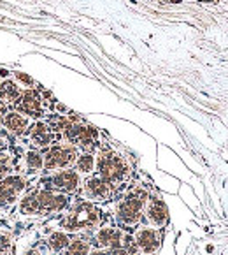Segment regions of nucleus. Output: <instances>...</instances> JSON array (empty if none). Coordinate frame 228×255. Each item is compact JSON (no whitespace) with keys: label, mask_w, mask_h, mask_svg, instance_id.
<instances>
[{"label":"nucleus","mask_w":228,"mask_h":255,"mask_svg":"<svg viewBox=\"0 0 228 255\" xmlns=\"http://www.w3.org/2000/svg\"><path fill=\"white\" fill-rule=\"evenodd\" d=\"M67 206L69 199L65 194H56L55 190H49V188H41L23 197L19 211L23 215H46L58 213Z\"/></svg>","instance_id":"f257e3e1"},{"label":"nucleus","mask_w":228,"mask_h":255,"mask_svg":"<svg viewBox=\"0 0 228 255\" xmlns=\"http://www.w3.org/2000/svg\"><path fill=\"white\" fill-rule=\"evenodd\" d=\"M97 169L98 176H102L111 185L123 183L128 178V174H130V169H128V164L125 162V158L120 153H114L111 150L100 151V155L97 158Z\"/></svg>","instance_id":"f03ea898"},{"label":"nucleus","mask_w":228,"mask_h":255,"mask_svg":"<svg viewBox=\"0 0 228 255\" xmlns=\"http://www.w3.org/2000/svg\"><path fill=\"white\" fill-rule=\"evenodd\" d=\"M100 224V211L90 203H81L65 217L62 227L69 233H76L81 229H93Z\"/></svg>","instance_id":"7ed1b4c3"},{"label":"nucleus","mask_w":228,"mask_h":255,"mask_svg":"<svg viewBox=\"0 0 228 255\" xmlns=\"http://www.w3.org/2000/svg\"><path fill=\"white\" fill-rule=\"evenodd\" d=\"M148 195L144 192H134V194L127 195L118 206V218L121 224L125 225H135L141 220L142 208L146 204Z\"/></svg>","instance_id":"20e7f679"},{"label":"nucleus","mask_w":228,"mask_h":255,"mask_svg":"<svg viewBox=\"0 0 228 255\" xmlns=\"http://www.w3.org/2000/svg\"><path fill=\"white\" fill-rule=\"evenodd\" d=\"M77 157V150L74 146H53L44 155V169L55 171V169L69 167Z\"/></svg>","instance_id":"39448f33"},{"label":"nucleus","mask_w":228,"mask_h":255,"mask_svg":"<svg viewBox=\"0 0 228 255\" xmlns=\"http://www.w3.org/2000/svg\"><path fill=\"white\" fill-rule=\"evenodd\" d=\"M25 178L19 174H9L0 181V206H11L16 203V197L25 190Z\"/></svg>","instance_id":"423d86ee"},{"label":"nucleus","mask_w":228,"mask_h":255,"mask_svg":"<svg viewBox=\"0 0 228 255\" xmlns=\"http://www.w3.org/2000/svg\"><path fill=\"white\" fill-rule=\"evenodd\" d=\"M79 174L76 171H60V173L53 174L49 178V190H56V192H76L79 188Z\"/></svg>","instance_id":"0eeeda50"},{"label":"nucleus","mask_w":228,"mask_h":255,"mask_svg":"<svg viewBox=\"0 0 228 255\" xmlns=\"http://www.w3.org/2000/svg\"><path fill=\"white\" fill-rule=\"evenodd\" d=\"M135 243H137V248L142 252L144 255H151L160 248V234H158L156 229L153 227H142V229L137 231L135 234Z\"/></svg>","instance_id":"6e6552de"},{"label":"nucleus","mask_w":228,"mask_h":255,"mask_svg":"<svg viewBox=\"0 0 228 255\" xmlns=\"http://www.w3.org/2000/svg\"><path fill=\"white\" fill-rule=\"evenodd\" d=\"M84 192L90 199L95 201H107L111 197V183L104 180L102 176H91L84 181Z\"/></svg>","instance_id":"1a4fd4ad"},{"label":"nucleus","mask_w":228,"mask_h":255,"mask_svg":"<svg viewBox=\"0 0 228 255\" xmlns=\"http://www.w3.org/2000/svg\"><path fill=\"white\" fill-rule=\"evenodd\" d=\"M123 243V234L116 227H102L95 234V245L98 248H116Z\"/></svg>","instance_id":"9d476101"},{"label":"nucleus","mask_w":228,"mask_h":255,"mask_svg":"<svg viewBox=\"0 0 228 255\" xmlns=\"http://www.w3.org/2000/svg\"><path fill=\"white\" fill-rule=\"evenodd\" d=\"M146 215H148V220H150L154 227H163L168 220L167 206H165V203L160 199H151L150 201Z\"/></svg>","instance_id":"9b49d317"},{"label":"nucleus","mask_w":228,"mask_h":255,"mask_svg":"<svg viewBox=\"0 0 228 255\" xmlns=\"http://www.w3.org/2000/svg\"><path fill=\"white\" fill-rule=\"evenodd\" d=\"M30 139L34 141V144H37V146H48V144H51L56 137H55V134L48 128V125L37 124L32 127Z\"/></svg>","instance_id":"f8f14e48"},{"label":"nucleus","mask_w":228,"mask_h":255,"mask_svg":"<svg viewBox=\"0 0 228 255\" xmlns=\"http://www.w3.org/2000/svg\"><path fill=\"white\" fill-rule=\"evenodd\" d=\"M19 109L26 115H32V117H41V101H39L37 94L34 92H25L21 97V104Z\"/></svg>","instance_id":"ddd939ff"},{"label":"nucleus","mask_w":228,"mask_h":255,"mask_svg":"<svg viewBox=\"0 0 228 255\" xmlns=\"http://www.w3.org/2000/svg\"><path fill=\"white\" fill-rule=\"evenodd\" d=\"M4 125L12 134H21L26 128V125H28V120L23 115H19V113H9V115L4 117Z\"/></svg>","instance_id":"4468645a"},{"label":"nucleus","mask_w":228,"mask_h":255,"mask_svg":"<svg viewBox=\"0 0 228 255\" xmlns=\"http://www.w3.org/2000/svg\"><path fill=\"white\" fill-rule=\"evenodd\" d=\"M48 245H49V248H51L53 252H64L65 248L71 245V238L67 236L65 233H53L51 236H49V240H48Z\"/></svg>","instance_id":"2eb2a0df"},{"label":"nucleus","mask_w":228,"mask_h":255,"mask_svg":"<svg viewBox=\"0 0 228 255\" xmlns=\"http://www.w3.org/2000/svg\"><path fill=\"white\" fill-rule=\"evenodd\" d=\"M65 255H90V243L84 240L71 241V245L65 248Z\"/></svg>","instance_id":"dca6fc26"},{"label":"nucleus","mask_w":228,"mask_h":255,"mask_svg":"<svg viewBox=\"0 0 228 255\" xmlns=\"http://www.w3.org/2000/svg\"><path fill=\"white\" fill-rule=\"evenodd\" d=\"M95 167V157L91 153H82L77 157V171L82 174H90Z\"/></svg>","instance_id":"f3484780"},{"label":"nucleus","mask_w":228,"mask_h":255,"mask_svg":"<svg viewBox=\"0 0 228 255\" xmlns=\"http://www.w3.org/2000/svg\"><path fill=\"white\" fill-rule=\"evenodd\" d=\"M26 167L30 171H41L44 169V157H42L39 151H28L26 153Z\"/></svg>","instance_id":"a211bd4d"},{"label":"nucleus","mask_w":228,"mask_h":255,"mask_svg":"<svg viewBox=\"0 0 228 255\" xmlns=\"http://www.w3.org/2000/svg\"><path fill=\"white\" fill-rule=\"evenodd\" d=\"M18 95V88L12 85V83H4L2 87H0V97L4 99V101H11Z\"/></svg>","instance_id":"6ab92c4d"},{"label":"nucleus","mask_w":228,"mask_h":255,"mask_svg":"<svg viewBox=\"0 0 228 255\" xmlns=\"http://www.w3.org/2000/svg\"><path fill=\"white\" fill-rule=\"evenodd\" d=\"M9 248H11V240H9V236L0 233V255H7Z\"/></svg>","instance_id":"aec40b11"},{"label":"nucleus","mask_w":228,"mask_h":255,"mask_svg":"<svg viewBox=\"0 0 228 255\" xmlns=\"http://www.w3.org/2000/svg\"><path fill=\"white\" fill-rule=\"evenodd\" d=\"M9 171H11V167L5 164V160H0V181L4 180L5 176H9Z\"/></svg>","instance_id":"412c9836"},{"label":"nucleus","mask_w":228,"mask_h":255,"mask_svg":"<svg viewBox=\"0 0 228 255\" xmlns=\"http://www.w3.org/2000/svg\"><path fill=\"white\" fill-rule=\"evenodd\" d=\"M90 255H107V250H93L90 252Z\"/></svg>","instance_id":"4be33fe9"},{"label":"nucleus","mask_w":228,"mask_h":255,"mask_svg":"<svg viewBox=\"0 0 228 255\" xmlns=\"http://www.w3.org/2000/svg\"><path fill=\"white\" fill-rule=\"evenodd\" d=\"M23 255H41V254H39L37 250H26V252H25V254H23Z\"/></svg>","instance_id":"5701e85b"},{"label":"nucleus","mask_w":228,"mask_h":255,"mask_svg":"<svg viewBox=\"0 0 228 255\" xmlns=\"http://www.w3.org/2000/svg\"><path fill=\"white\" fill-rule=\"evenodd\" d=\"M135 255H141V254H135Z\"/></svg>","instance_id":"b1692460"}]
</instances>
